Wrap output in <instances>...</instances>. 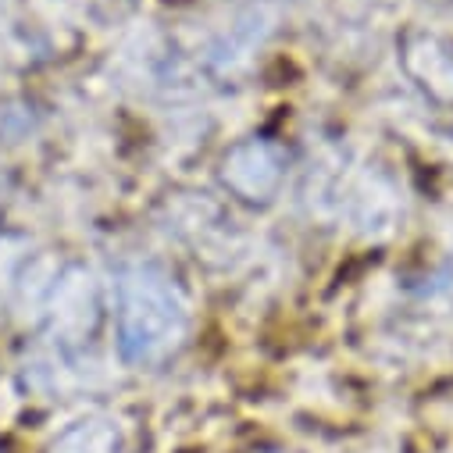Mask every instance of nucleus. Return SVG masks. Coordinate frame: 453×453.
<instances>
[{"label": "nucleus", "mask_w": 453, "mask_h": 453, "mask_svg": "<svg viewBox=\"0 0 453 453\" xmlns=\"http://www.w3.org/2000/svg\"><path fill=\"white\" fill-rule=\"evenodd\" d=\"M186 328L182 303L175 300V289L157 272H136L126 279L122 293V350L129 361L147 365L165 357Z\"/></svg>", "instance_id": "1"}, {"label": "nucleus", "mask_w": 453, "mask_h": 453, "mask_svg": "<svg viewBox=\"0 0 453 453\" xmlns=\"http://www.w3.org/2000/svg\"><path fill=\"white\" fill-rule=\"evenodd\" d=\"M54 453H119V428H111L107 421H82L61 439Z\"/></svg>", "instance_id": "2"}]
</instances>
